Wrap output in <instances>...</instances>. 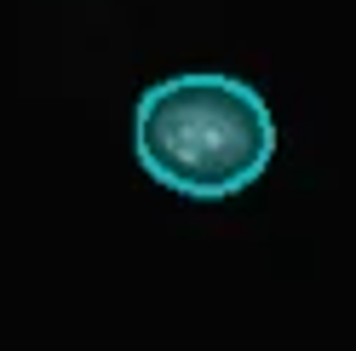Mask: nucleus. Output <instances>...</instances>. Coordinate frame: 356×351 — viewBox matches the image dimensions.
<instances>
[{
  "instance_id": "1",
  "label": "nucleus",
  "mask_w": 356,
  "mask_h": 351,
  "mask_svg": "<svg viewBox=\"0 0 356 351\" xmlns=\"http://www.w3.org/2000/svg\"><path fill=\"white\" fill-rule=\"evenodd\" d=\"M138 167L190 202L248 190L276 156V121L259 86L225 70H184L155 81L132 109Z\"/></svg>"
}]
</instances>
